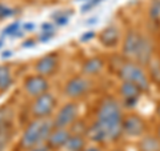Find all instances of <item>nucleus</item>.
Wrapping results in <instances>:
<instances>
[{"mask_svg": "<svg viewBox=\"0 0 160 151\" xmlns=\"http://www.w3.org/2000/svg\"><path fill=\"white\" fill-rule=\"evenodd\" d=\"M11 84H12V76L9 68L6 66H0V91H6Z\"/></svg>", "mask_w": 160, "mask_h": 151, "instance_id": "nucleus-17", "label": "nucleus"}, {"mask_svg": "<svg viewBox=\"0 0 160 151\" xmlns=\"http://www.w3.org/2000/svg\"><path fill=\"white\" fill-rule=\"evenodd\" d=\"M28 151H49V147H48V146H42V144H39V146H35V147L28 148Z\"/></svg>", "mask_w": 160, "mask_h": 151, "instance_id": "nucleus-25", "label": "nucleus"}, {"mask_svg": "<svg viewBox=\"0 0 160 151\" xmlns=\"http://www.w3.org/2000/svg\"><path fill=\"white\" fill-rule=\"evenodd\" d=\"M123 55L140 66H148L153 59V44L138 31H128L123 42Z\"/></svg>", "mask_w": 160, "mask_h": 151, "instance_id": "nucleus-2", "label": "nucleus"}, {"mask_svg": "<svg viewBox=\"0 0 160 151\" xmlns=\"http://www.w3.org/2000/svg\"><path fill=\"white\" fill-rule=\"evenodd\" d=\"M55 106H56V99L53 98V95L44 92L35 99L32 104V114L36 118L49 117V114L53 111Z\"/></svg>", "mask_w": 160, "mask_h": 151, "instance_id": "nucleus-5", "label": "nucleus"}, {"mask_svg": "<svg viewBox=\"0 0 160 151\" xmlns=\"http://www.w3.org/2000/svg\"><path fill=\"white\" fill-rule=\"evenodd\" d=\"M99 40H100V43H102L104 47H107V48H112L115 46H118V43L120 40L119 29L116 27H113V26L106 27L102 32H100Z\"/></svg>", "mask_w": 160, "mask_h": 151, "instance_id": "nucleus-13", "label": "nucleus"}, {"mask_svg": "<svg viewBox=\"0 0 160 151\" xmlns=\"http://www.w3.org/2000/svg\"><path fill=\"white\" fill-rule=\"evenodd\" d=\"M83 151H102V150H100L98 146H91V147H88V148L83 150Z\"/></svg>", "mask_w": 160, "mask_h": 151, "instance_id": "nucleus-28", "label": "nucleus"}, {"mask_svg": "<svg viewBox=\"0 0 160 151\" xmlns=\"http://www.w3.org/2000/svg\"><path fill=\"white\" fill-rule=\"evenodd\" d=\"M0 46H2V43H0Z\"/></svg>", "mask_w": 160, "mask_h": 151, "instance_id": "nucleus-32", "label": "nucleus"}, {"mask_svg": "<svg viewBox=\"0 0 160 151\" xmlns=\"http://www.w3.org/2000/svg\"><path fill=\"white\" fill-rule=\"evenodd\" d=\"M158 135H159V138H160V124H159V128H158Z\"/></svg>", "mask_w": 160, "mask_h": 151, "instance_id": "nucleus-31", "label": "nucleus"}, {"mask_svg": "<svg viewBox=\"0 0 160 151\" xmlns=\"http://www.w3.org/2000/svg\"><path fill=\"white\" fill-rule=\"evenodd\" d=\"M9 55H11V52H9V51H7V52H4V54H3V58H8Z\"/></svg>", "mask_w": 160, "mask_h": 151, "instance_id": "nucleus-29", "label": "nucleus"}, {"mask_svg": "<svg viewBox=\"0 0 160 151\" xmlns=\"http://www.w3.org/2000/svg\"><path fill=\"white\" fill-rule=\"evenodd\" d=\"M95 36V32L93 31H88L87 34H84L82 38H80V40H82V42H87V40H89V39H92Z\"/></svg>", "mask_w": 160, "mask_h": 151, "instance_id": "nucleus-26", "label": "nucleus"}, {"mask_svg": "<svg viewBox=\"0 0 160 151\" xmlns=\"http://www.w3.org/2000/svg\"><path fill=\"white\" fill-rule=\"evenodd\" d=\"M18 27H19V23H13V24H11L9 27H7L6 29H4V34H12V32H16V29H18Z\"/></svg>", "mask_w": 160, "mask_h": 151, "instance_id": "nucleus-24", "label": "nucleus"}, {"mask_svg": "<svg viewBox=\"0 0 160 151\" xmlns=\"http://www.w3.org/2000/svg\"><path fill=\"white\" fill-rule=\"evenodd\" d=\"M103 67H104L103 59L91 58V59L86 60V63L83 64V71L87 75H96V74H99L100 71H102Z\"/></svg>", "mask_w": 160, "mask_h": 151, "instance_id": "nucleus-15", "label": "nucleus"}, {"mask_svg": "<svg viewBox=\"0 0 160 151\" xmlns=\"http://www.w3.org/2000/svg\"><path fill=\"white\" fill-rule=\"evenodd\" d=\"M119 94L123 98V106L127 108H133L136 106L140 95L143 91L140 90L136 84L129 83V82H123L119 87Z\"/></svg>", "mask_w": 160, "mask_h": 151, "instance_id": "nucleus-6", "label": "nucleus"}, {"mask_svg": "<svg viewBox=\"0 0 160 151\" xmlns=\"http://www.w3.org/2000/svg\"><path fill=\"white\" fill-rule=\"evenodd\" d=\"M53 128V120H51L48 117L36 118L24 130L22 138H20V144L24 148H31L35 146L42 144L44 140L48 139L49 134Z\"/></svg>", "mask_w": 160, "mask_h": 151, "instance_id": "nucleus-3", "label": "nucleus"}, {"mask_svg": "<svg viewBox=\"0 0 160 151\" xmlns=\"http://www.w3.org/2000/svg\"><path fill=\"white\" fill-rule=\"evenodd\" d=\"M149 18L153 22L160 19V0H152L151 7H149Z\"/></svg>", "mask_w": 160, "mask_h": 151, "instance_id": "nucleus-20", "label": "nucleus"}, {"mask_svg": "<svg viewBox=\"0 0 160 151\" xmlns=\"http://www.w3.org/2000/svg\"><path fill=\"white\" fill-rule=\"evenodd\" d=\"M159 60H160V59H159Z\"/></svg>", "mask_w": 160, "mask_h": 151, "instance_id": "nucleus-33", "label": "nucleus"}, {"mask_svg": "<svg viewBox=\"0 0 160 151\" xmlns=\"http://www.w3.org/2000/svg\"><path fill=\"white\" fill-rule=\"evenodd\" d=\"M12 13H13V11H12V9H9L8 7L3 6V4H0V19L8 18V16H11Z\"/></svg>", "mask_w": 160, "mask_h": 151, "instance_id": "nucleus-22", "label": "nucleus"}, {"mask_svg": "<svg viewBox=\"0 0 160 151\" xmlns=\"http://www.w3.org/2000/svg\"><path fill=\"white\" fill-rule=\"evenodd\" d=\"M8 119H9V110L6 106H2V107H0V127L7 124Z\"/></svg>", "mask_w": 160, "mask_h": 151, "instance_id": "nucleus-21", "label": "nucleus"}, {"mask_svg": "<svg viewBox=\"0 0 160 151\" xmlns=\"http://www.w3.org/2000/svg\"><path fill=\"white\" fill-rule=\"evenodd\" d=\"M12 137V128L9 123L4 124L0 127V151H3L4 147L7 146V143L9 142V139Z\"/></svg>", "mask_w": 160, "mask_h": 151, "instance_id": "nucleus-19", "label": "nucleus"}, {"mask_svg": "<svg viewBox=\"0 0 160 151\" xmlns=\"http://www.w3.org/2000/svg\"><path fill=\"white\" fill-rule=\"evenodd\" d=\"M146 131V122L138 115H128L123 119V134L128 137H142Z\"/></svg>", "mask_w": 160, "mask_h": 151, "instance_id": "nucleus-9", "label": "nucleus"}, {"mask_svg": "<svg viewBox=\"0 0 160 151\" xmlns=\"http://www.w3.org/2000/svg\"><path fill=\"white\" fill-rule=\"evenodd\" d=\"M48 82L43 75H33L26 79L24 82V90L32 96H39L48 90Z\"/></svg>", "mask_w": 160, "mask_h": 151, "instance_id": "nucleus-10", "label": "nucleus"}, {"mask_svg": "<svg viewBox=\"0 0 160 151\" xmlns=\"http://www.w3.org/2000/svg\"><path fill=\"white\" fill-rule=\"evenodd\" d=\"M123 119L122 104L115 98L107 96L99 104L95 123L106 133L108 142H113L123 134Z\"/></svg>", "mask_w": 160, "mask_h": 151, "instance_id": "nucleus-1", "label": "nucleus"}, {"mask_svg": "<svg viewBox=\"0 0 160 151\" xmlns=\"http://www.w3.org/2000/svg\"><path fill=\"white\" fill-rule=\"evenodd\" d=\"M67 22H68V16H67V15H64V16H58V19H56V23L60 24V26L66 24Z\"/></svg>", "mask_w": 160, "mask_h": 151, "instance_id": "nucleus-27", "label": "nucleus"}, {"mask_svg": "<svg viewBox=\"0 0 160 151\" xmlns=\"http://www.w3.org/2000/svg\"><path fill=\"white\" fill-rule=\"evenodd\" d=\"M148 76L149 80L155 82V84L160 86V60L159 62H152L148 64Z\"/></svg>", "mask_w": 160, "mask_h": 151, "instance_id": "nucleus-18", "label": "nucleus"}, {"mask_svg": "<svg viewBox=\"0 0 160 151\" xmlns=\"http://www.w3.org/2000/svg\"><path fill=\"white\" fill-rule=\"evenodd\" d=\"M84 144H86V142H84L82 135L72 134L71 137H69V139L67 140L64 148H66L67 151H83Z\"/></svg>", "mask_w": 160, "mask_h": 151, "instance_id": "nucleus-16", "label": "nucleus"}, {"mask_svg": "<svg viewBox=\"0 0 160 151\" xmlns=\"http://www.w3.org/2000/svg\"><path fill=\"white\" fill-rule=\"evenodd\" d=\"M58 63H59V59L56 56V54H48L38 60L35 68H36L39 75L47 76V75H51L55 72V70L58 68Z\"/></svg>", "mask_w": 160, "mask_h": 151, "instance_id": "nucleus-12", "label": "nucleus"}, {"mask_svg": "<svg viewBox=\"0 0 160 151\" xmlns=\"http://www.w3.org/2000/svg\"><path fill=\"white\" fill-rule=\"evenodd\" d=\"M140 151H160V138L147 135L143 137L139 142Z\"/></svg>", "mask_w": 160, "mask_h": 151, "instance_id": "nucleus-14", "label": "nucleus"}, {"mask_svg": "<svg viewBox=\"0 0 160 151\" xmlns=\"http://www.w3.org/2000/svg\"><path fill=\"white\" fill-rule=\"evenodd\" d=\"M158 115L160 117V103H159V106H158Z\"/></svg>", "mask_w": 160, "mask_h": 151, "instance_id": "nucleus-30", "label": "nucleus"}, {"mask_svg": "<svg viewBox=\"0 0 160 151\" xmlns=\"http://www.w3.org/2000/svg\"><path fill=\"white\" fill-rule=\"evenodd\" d=\"M119 78L123 82L136 84L143 92H148L151 88V80H149L148 72L143 68V66L135 62H127L122 64L119 70Z\"/></svg>", "mask_w": 160, "mask_h": 151, "instance_id": "nucleus-4", "label": "nucleus"}, {"mask_svg": "<svg viewBox=\"0 0 160 151\" xmlns=\"http://www.w3.org/2000/svg\"><path fill=\"white\" fill-rule=\"evenodd\" d=\"M78 112L79 110L76 104L67 103L66 106H63V108L58 112L56 118L53 119V126L55 127H68L78 119Z\"/></svg>", "mask_w": 160, "mask_h": 151, "instance_id": "nucleus-7", "label": "nucleus"}, {"mask_svg": "<svg viewBox=\"0 0 160 151\" xmlns=\"http://www.w3.org/2000/svg\"><path fill=\"white\" fill-rule=\"evenodd\" d=\"M71 135H72L71 131L67 130L66 127H55L47 139V146L49 148L64 147Z\"/></svg>", "mask_w": 160, "mask_h": 151, "instance_id": "nucleus-11", "label": "nucleus"}, {"mask_svg": "<svg viewBox=\"0 0 160 151\" xmlns=\"http://www.w3.org/2000/svg\"><path fill=\"white\" fill-rule=\"evenodd\" d=\"M100 2H103V0H88V3L82 8V12H87L89 9H92L95 6H98Z\"/></svg>", "mask_w": 160, "mask_h": 151, "instance_id": "nucleus-23", "label": "nucleus"}, {"mask_svg": "<svg viewBox=\"0 0 160 151\" xmlns=\"http://www.w3.org/2000/svg\"><path fill=\"white\" fill-rule=\"evenodd\" d=\"M91 88V82L84 76H75L66 84L64 92L69 98H80Z\"/></svg>", "mask_w": 160, "mask_h": 151, "instance_id": "nucleus-8", "label": "nucleus"}]
</instances>
